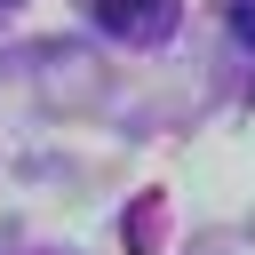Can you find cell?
I'll list each match as a JSON object with an SVG mask.
<instances>
[{"label": "cell", "mask_w": 255, "mask_h": 255, "mask_svg": "<svg viewBox=\"0 0 255 255\" xmlns=\"http://www.w3.org/2000/svg\"><path fill=\"white\" fill-rule=\"evenodd\" d=\"M231 32H239V40H255V0H239V8H231Z\"/></svg>", "instance_id": "7a4b0ae2"}, {"label": "cell", "mask_w": 255, "mask_h": 255, "mask_svg": "<svg viewBox=\"0 0 255 255\" xmlns=\"http://www.w3.org/2000/svg\"><path fill=\"white\" fill-rule=\"evenodd\" d=\"M96 16L112 32H128V40H159L175 24V0H96Z\"/></svg>", "instance_id": "6da1fadb"}]
</instances>
